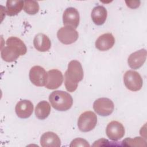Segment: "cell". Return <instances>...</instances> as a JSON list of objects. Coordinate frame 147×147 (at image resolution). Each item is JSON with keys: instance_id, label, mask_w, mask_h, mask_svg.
<instances>
[{"instance_id": "14", "label": "cell", "mask_w": 147, "mask_h": 147, "mask_svg": "<svg viewBox=\"0 0 147 147\" xmlns=\"http://www.w3.org/2000/svg\"><path fill=\"white\" fill-rule=\"evenodd\" d=\"M115 43V38L111 33L100 35L95 41V47L99 51H106L111 48Z\"/></svg>"}, {"instance_id": "12", "label": "cell", "mask_w": 147, "mask_h": 147, "mask_svg": "<svg viewBox=\"0 0 147 147\" xmlns=\"http://www.w3.org/2000/svg\"><path fill=\"white\" fill-rule=\"evenodd\" d=\"M146 59V51L141 49L132 53L128 57L127 63L129 66L133 69L140 68L145 62Z\"/></svg>"}, {"instance_id": "21", "label": "cell", "mask_w": 147, "mask_h": 147, "mask_svg": "<svg viewBox=\"0 0 147 147\" xmlns=\"http://www.w3.org/2000/svg\"><path fill=\"white\" fill-rule=\"evenodd\" d=\"M24 10L27 14L34 15L37 14L39 11V5L36 1H28L24 2Z\"/></svg>"}, {"instance_id": "16", "label": "cell", "mask_w": 147, "mask_h": 147, "mask_svg": "<svg viewBox=\"0 0 147 147\" xmlns=\"http://www.w3.org/2000/svg\"><path fill=\"white\" fill-rule=\"evenodd\" d=\"M33 45L38 51L46 52L51 48V41L47 35L43 33H38L34 38Z\"/></svg>"}, {"instance_id": "5", "label": "cell", "mask_w": 147, "mask_h": 147, "mask_svg": "<svg viewBox=\"0 0 147 147\" xmlns=\"http://www.w3.org/2000/svg\"><path fill=\"white\" fill-rule=\"evenodd\" d=\"M123 82L126 87L131 91H139L143 84L141 75L133 70H129L125 72L123 76Z\"/></svg>"}, {"instance_id": "13", "label": "cell", "mask_w": 147, "mask_h": 147, "mask_svg": "<svg viewBox=\"0 0 147 147\" xmlns=\"http://www.w3.org/2000/svg\"><path fill=\"white\" fill-rule=\"evenodd\" d=\"M16 114L19 118H28L33 113V105L29 100H21L19 101L15 107Z\"/></svg>"}, {"instance_id": "6", "label": "cell", "mask_w": 147, "mask_h": 147, "mask_svg": "<svg viewBox=\"0 0 147 147\" xmlns=\"http://www.w3.org/2000/svg\"><path fill=\"white\" fill-rule=\"evenodd\" d=\"M93 109L98 115L105 117L110 115L113 112L114 105L111 99L107 98H100L95 100Z\"/></svg>"}, {"instance_id": "8", "label": "cell", "mask_w": 147, "mask_h": 147, "mask_svg": "<svg viewBox=\"0 0 147 147\" xmlns=\"http://www.w3.org/2000/svg\"><path fill=\"white\" fill-rule=\"evenodd\" d=\"M47 78L48 73L43 67L35 65L31 68L29 71V79L34 85L38 87L45 86Z\"/></svg>"}, {"instance_id": "22", "label": "cell", "mask_w": 147, "mask_h": 147, "mask_svg": "<svg viewBox=\"0 0 147 147\" xmlns=\"http://www.w3.org/2000/svg\"><path fill=\"white\" fill-rule=\"evenodd\" d=\"M70 146H90V145L84 139L77 138L71 142Z\"/></svg>"}, {"instance_id": "2", "label": "cell", "mask_w": 147, "mask_h": 147, "mask_svg": "<svg viewBox=\"0 0 147 147\" xmlns=\"http://www.w3.org/2000/svg\"><path fill=\"white\" fill-rule=\"evenodd\" d=\"M84 74L81 63L76 60L71 61L64 74V84L68 92H74L77 88L78 83L83 78Z\"/></svg>"}, {"instance_id": "3", "label": "cell", "mask_w": 147, "mask_h": 147, "mask_svg": "<svg viewBox=\"0 0 147 147\" xmlns=\"http://www.w3.org/2000/svg\"><path fill=\"white\" fill-rule=\"evenodd\" d=\"M49 100L51 106L56 110L64 111L69 110L72 106L73 99L67 92L56 90L49 95Z\"/></svg>"}, {"instance_id": "20", "label": "cell", "mask_w": 147, "mask_h": 147, "mask_svg": "<svg viewBox=\"0 0 147 147\" xmlns=\"http://www.w3.org/2000/svg\"><path fill=\"white\" fill-rule=\"evenodd\" d=\"M121 142L125 146H145L146 145L145 140L141 137H136L134 138H126Z\"/></svg>"}, {"instance_id": "19", "label": "cell", "mask_w": 147, "mask_h": 147, "mask_svg": "<svg viewBox=\"0 0 147 147\" xmlns=\"http://www.w3.org/2000/svg\"><path fill=\"white\" fill-rule=\"evenodd\" d=\"M24 2L22 1H11L6 2V13L9 16H14L18 14L23 8Z\"/></svg>"}, {"instance_id": "18", "label": "cell", "mask_w": 147, "mask_h": 147, "mask_svg": "<svg viewBox=\"0 0 147 147\" xmlns=\"http://www.w3.org/2000/svg\"><path fill=\"white\" fill-rule=\"evenodd\" d=\"M51 108L50 104L45 100L40 102L35 108V115L39 119H45L49 115Z\"/></svg>"}, {"instance_id": "17", "label": "cell", "mask_w": 147, "mask_h": 147, "mask_svg": "<svg viewBox=\"0 0 147 147\" xmlns=\"http://www.w3.org/2000/svg\"><path fill=\"white\" fill-rule=\"evenodd\" d=\"M107 16V11L103 6H97L93 8L91 17L93 22L96 25H103Z\"/></svg>"}, {"instance_id": "1", "label": "cell", "mask_w": 147, "mask_h": 147, "mask_svg": "<svg viewBox=\"0 0 147 147\" xmlns=\"http://www.w3.org/2000/svg\"><path fill=\"white\" fill-rule=\"evenodd\" d=\"M6 44L7 46L1 49V56L6 62L14 61L27 52L25 43L17 37H10L7 39Z\"/></svg>"}, {"instance_id": "15", "label": "cell", "mask_w": 147, "mask_h": 147, "mask_svg": "<svg viewBox=\"0 0 147 147\" xmlns=\"http://www.w3.org/2000/svg\"><path fill=\"white\" fill-rule=\"evenodd\" d=\"M40 144L42 147H59L61 145V140L56 133L47 131L41 136Z\"/></svg>"}, {"instance_id": "11", "label": "cell", "mask_w": 147, "mask_h": 147, "mask_svg": "<svg viewBox=\"0 0 147 147\" xmlns=\"http://www.w3.org/2000/svg\"><path fill=\"white\" fill-rule=\"evenodd\" d=\"M47 82L45 87L49 90H55L59 88L63 83V75L62 72L57 69H52L48 71Z\"/></svg>"}, {"instance_id": "9", "label": "cell", "mask_w": 147, "mask_h": 147, "mask_svg": "<svg viewBox=\"0 0 147 147\" xmlns=\"http://www.w3.org/2000/svg\"><path fill=\"white\" fill-rule=\"evenodd\" d=\"M106 133L110 140L118 141L124 136L125 128L121 122L117 121H113L107 125Z\"/></svg>"}, {"instance_id": "4", "label": "cell", "mask_w": 147, "mask_h": 147, "mask_svg": "<svg viewBox=\"0 0 147 147\" xmlns=\"http://www.w3.org/2000/svg\"><path fill=\"white\" fill-rule=\"evenodd\" d=\"M96 123V115L91 111H87L82 113L78 120V127L83 132L92 130L95 127Z\"/></svg>"}, {"instance_id": "10", "label": "cell", "mask_w": 147, "mask_h": 147, "mask_svg": "<svg viewBox=\"0 0 147 147\" xmlns=\"http://www.w3.org/2000/svg\"><path fill=\"white\" fill-rule=\"evenodd\" d=\"M79 21V13L76 9L70 7L67 8L64 11L63 15L64 25L69 26L75 29L78 26Z\"/></svg>"}, {"instance_id": "7", "label": "cell", "mask_w": 147, "mask_h": 147, "mask_svg": "<svg viewBox=\"0 0 147 147\" xmlns=\"http://www.w3.org/2000/svg\"><path fill=\"white\" fill-rule=\"evenodd\" d=\"M59 40L65 45L71 44L75 42L78 38V31L69 26H65L59 29L57 33Z\"/></svg>"}]
</instances>
